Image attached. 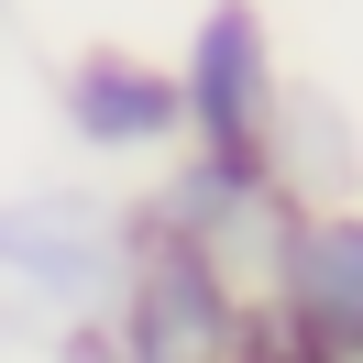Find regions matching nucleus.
Masks as SVG:
<instances>
[{
  "mask_svg": "<svg viewBox=\"0 0 363 363\" xmlns=\"http://www.w3.org/2000/svg\"><path fill=\"white\" fill-rule=\"evenodd\" d=\"M99 330H111L121 363H242L264 319H253V286L220 264V253L133 220V264H121Z\"/></svg>",
  "mask_w": 363,
  "mask_h": 363,
  "instance_id": "obj_1",
  "label": "nucleus"
},
{
  "mask_svg": "<svg viewBox=\"0 0 363 363\" xmlns=\"http://www.w3.org/2000/svg\"><path fill=\"white\" fill-rule=\"evenodd\" d=\"M133 264V209L99 187H11L0 199V297L45 319H99Z\"/></svg>",
  "mask_w": 363,
  "mask_h": 363,
  "instance_id": "obj_2",
  "label": "nucleus"
},
{
  "mask_svg": "<svg viewBox=\"0 0 363 363\" xmlns=\"http://www.w3.org/2000/svg\"><path fill=\"white\" fill-rule=\"evenodd\" d=\"M177 77V121H187V155H264L275 143V111H286V67H275V23L253 0H209L187 45L165 55Z\"/></svg>",
  "mask_w": 363,
  "mask_h": 363,
  "instance_id": "obj_3",
  "label": "nucleus"
},
{
  "mask_svg": "<svg viewBox=\"0 0 363 363\" xmlns=\"http://www.w3.org/2000/svg\"><path fill=\"white\" fill-rule=\"evenodd\" d=\"M253 319L319 363H363V209L352 199L297 209L275 231L264 275H253Z\"/></svg>",
  "mask_w": 363,
  "mask_h": 363,
  "instance_id": "obj_4",
  "label": "nucleus"
},
{
  "mask_svg": "<svg viewBox=\"0 0 363 363\" xmlns=\"http://www.w3.org/2000/svg\"><path fill=\"white\" fill-rule=\"evenodd\" d=\"M55 121H67L77 155L99 165H155L177 155V77H165V55H133V45H77L67 77H55Z\"/></svg>",
  "mask_w": 363,
  "mask_h": 363,
  "instance_id": "obj_5",
  "label": "nucleus"
},
{
  "mask_svg": "<svg viewBox=\"0 0 363 363\" xmlns=\"http://www.w3.org/2000/svg\"><path fill=\"white\" fill-rule=\"evenodd\" d=\"M55 363H121V352H111V330H99V319H67V352H55Z\"/></svg>",
  "mask_w": 363,
  "mask_h": 363,
  "instance_id": "obj_6",
  "label": "nucleus"
},
{
  "mask_svg": "<svg viewBox=\"0 0 363 363\" xmlns=\"http://www.w3.org/2000/svg\"><path fill=\"white\" fill-rule=\"evenodd\" d=\"M242 363H319V352H297V341H275V330H253V352Z\"/></svg>",
  "mask_w": 363,
  "mask_h": 363,
  "instance_id": "obj_7",
  "label": "nucleus"
},
{
  "mask_svg": "<svg viewBox=\"0 0 363 363\" xmlns=\"http://www.w3.org/2000/svg\"><path fill=\"white\" fill-rule=\"evenodd\" d=\"M0 330H11V297H0Z\"/></svg>",
  "mask_w": 363,
  "mask_h": 363,
  "instance_id": "obj_8",
  "label": "nucleus"
}]
</instances>
